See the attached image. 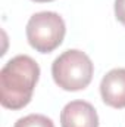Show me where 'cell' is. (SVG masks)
I'll list each match as a JSON object with an SVG mask.
<instances>
[{
  "label": "cell",
  "mask_w": 125,
  "mask_h": 127,
  "mask_svg": "<svg viewBox=\"0 0 125 127\" xmlns=\"http://www.w3.org/2000/svg\"><path fill=\"white\" fill-rule=\"evenodd\" d=\"M13 127H55L53 121L41 114H30L19 118Z\"/></svg>",
  "instance_id": "6"
},
{
  "label": "cell",
  "mask_w": 125,
  "mask_h": 127,
  "mask_svg": "<svg viewBox=\"0 0 125 127\" xmlns=\"http://www.w3.org/2000/svg\"><path fill=\"white\" fill-rule=\"evenodd\" d=\"M100 95L106 105L116 109L125 108V68L110 69L102 78Z\"/></svg>",
  "instance_id": "5"
},
{
  "label": "cell",
  "mask_w": 125,
  "mask_h": 127,
  "mask_svg": "<svg viewBox=\"0 0 125 127\" xmlns=\"http://www.w3.org/2000/svg\"><path fill=\"white\" fill-rule=\"evenodd\" d=\"M62 127H99V115L91 103L85 100H72L61 112Z\"/></svg>",
  "instance_id": "4"
},
{
  "label": "cell",
  "mask_w": 125,
  "mask_h": 127,
  "mask_svg": "<svg viewBox=\"0 0 125 127\" xmlns=\"http://www.w3.org/2000/svg\"><path fill=\"white\" fill-rule=\"evenodd\" d=\"M32 1H37V3H47V1H53V0H32Z\"/></svg>",
  "instance_id": "8"
},
{
  "label": "cell",
  "mask_w": 125,
  "mask_h": 127,
  "mask_svg": "<svg viewBox=\"0 0 125 127\" xmlns=\"http://www.w3.org/2000/svg\"><path fill=\"white\" fill-rule=\"evenodd\" d=\"M94 66L91 59L81 50L71 49L63 52L52 64L55 83L68 92L85 89L93 78Z\"/></svg>",
  "instance_id": "2"
},
{
  "label": "cell",
  "mask_w": 125,
  "mask_h": 127,
  "mask_svg": "<svg viewBox=\"0 0 125 127\" xmlns=\"http://www.w3.org/2000/svg\"><path fill=\"white\" fill-rule=\"evenodd\" d=\"M40 66L32 58L18 55L4 64L0 71V103L7 109H22L31 102Z\"/></svg>",
  "instance_id": "1"
},
{
  "label": "cell",
  "mask_w": 125,
  "mask_h": 127,
  "mask_svg": "<svg viewBox=\"0 0 125 127\" xmlns=\"http://www.w3.org/2000/svg\"><path fill=\"white\" fill-rule=\"evenodd\" d=\"M115 16L125 27V0H115Z\"/></svg>",
  "instance_id": "7"
},
{
  "label": "cell",
  "mask_w": 125,
  "mask_h": 127,
  "mask_svg": "<svg viewBox=\"0 0 125 127\" xmlns=\"http://www.w3.org/2000/svg\"><path fill=\"white\" fill-rule=\"evenodd\" d=\"M65 21L56 12L34 13L27 24V40L40 53H50L62 44L65 38Z\"/></svg>",
  "instance_id": "3"
}]
</instances>
